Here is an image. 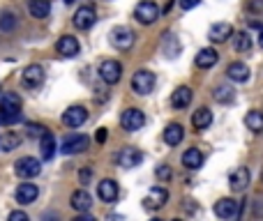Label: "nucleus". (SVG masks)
Masks as SVG:
<instances>
[{
  "instance_id": "33",
  "label": "nucleus",
  "mask_w": 263,
  "mask_h": 221,
  "mask_svg": "<svg viewBox=\"0 0 263 221\" xmlns=\"http://www.w3.org/2000/svg\"><path fill=\"white\" fill-rule=\"evenodd\" d=\"M14 26H16V16H14L12 12H3L0 14V30H14Z\"/></svg>"
},
{
  "instance_id": "3",
  "label": "nucleus",
  "mask_w": 263,
  "mask_h": 221,
  "mask_svg": "<svg viewBox=\"0 0 263 221\" xmlns=\"http://www.w3.org/2000/svg\"><path fill=\"white\" fill-rule=\"evenodd\" d=\"M132 87H134V92H138V95H150L152 87H155V74L148 72V69L136 72L132 78Z\"/></svg>"
},
{
  "instance_id": "9",
  "label": "nucleus",
  "mask_w": 263,
  "mask_h": 221,
  "mask_svg": "<svg viewBox=\"0 0 263 221\" xmlns=\"http://www.w3.org/2000/svg\"><path fill=\"white\" fill-rule=\"evenodd\" d=\"M86 120H88V110L83 108V106H69V108L63 113V122L72 129L81 127Z\"/></svg>"
},
{
  "instance_id": "20",
  "label": "nucleus",
  "mask_w": 263,
  "mask_h": 221,
  "mask_svg": "<svg viewBox=\"0 0 263 221\" xmlns=\"http://www.w3.org/2000/svg\"><path fill=\"white\" fill-rule=\"evenodd\" d=\"M217 60H219V55H217L215 49H201L196 53V67L198 69H210L217 64Z\"/></svg>"
},
{
  "instance_id": "26",
  "label": "nucleus",
  "mask_w": 263,
  "mask_h": 221,
  "mask_svg": "<svg viewBox=\"0 0 263 221\" xmlns=\"http://www.w3.org/2000/svg\"><path fill=\"white\" fill-rule=\"evenodd\" d=\"M28 9H30V14L35 18H46L51 12V3L49 0H30V3H28Z\"/></svg>"
},
{
  "instance_id": "35",
  "label": "nucleus",
  "mask_w": 263,
  "mask_h": 221,
  "mask_svg": "<svg viewBox=\"0 0 263 221\" xmlns=\"http://www.w3.org/2000/svg\"><path fill=\"white\" fill-rule=\"evenodd\" d=\"M44 131H46V129L42 127V124H39V127H37V124H28V134H30V136H39L42 138V134H44Z\"/></svg>"
},
{
  "instance_id": "16",
  "label": "nucleus",
  "mask_w": 263,
  "mask_h": 221,
  "mask_svg": "<svg viewBox=\"0 0 263 221\" xmlns=\"http://www.w3.org/2000/svg\"><path fill=\"white\" fill-rule=\"evenodd\" d=\"M37 193H39V189L35 187L32 182H23L16 187V201L21 203V205H28V203H32L37 198Z\"/></svg>"
},
{
  "instance_id": "37",
  "label": "nucleus",
  "mask_w": 263,
  "mask_h": 221,
  "mask_svg": "<svg viewBox=\"0 0 263 221\" xmlns=\"http://www.w3.org/2000/svg\"><path fill=\"white\" fill-rule=\"evenodd\" d=\"M198 3H201V0H180V5H183V9H194Z\"/></svg>"
},
{
  "instance_id": "18",
  "label": "nucleus",
  "mask_w": 263,
  "mask_h": 221,
  "mask_svg": "<svg viewBox=\"0 0 263 221\" xmlns=\"http://www.w3.org/2000/svg\"><path fill=\"white\" fill-rule=\"evenodd\" d=\"M97 193H99L102 201L113 203L118 198V182L115 180H102L99 187H97Z\"/></svg>"
},
{
  "instance_id": "40",
  "label": "nucleus",
  "mask_w": 263,
  "mask_h": 221,
  "mask_svg": "<svg viewBox=\"0 0 263 221\" xmlns=\"http://www.w3.org/2000/svg\"><path fill=\"white\" fill-rule=\"evenodd\" d=\"M258 44H261V49H263V28H258Z\"/></svg>"
},
{
  "instance_id": "29",
  "label": "nucleus",
  "mask_w": 263,
  "mask_h": 221,
  "mask_svg": "<svg viewBox=\"0 0 263 221\" xmlns=\"http://www.w3.org/2000/svg\"><path fill=\"white\" fill-rule=\"evenodd\" d=\"M245 124H247L252 131H261L263 129V113L261 110H249V113L245 115Z\"/></svg>"
},
{
  "instance_id": "5",
  "label": "nucleus",
  "mask_w": 263,
  "mask_h": 221,
  "mask_svg": "<svg viewBox=\"0 0 263 221\" xmlns=\"http://www.w3.org/2000/svg\"><path fill=\"white\" fill-rule=\"evenodd\" d=\"M14 170H16L18 178H35V175H39L42 164L35 157H21V159L14 164Z\"/></svg>"
},
{
  "instance_id": "8",
  "label": "nucleus",
  "mask_w": 263,
  "mask_h": 221,
  "mask_svg": "<svg viewBox=\"0 0 263 221\" xmlns=\"http://www.w3.org/2000/svg\"><path fill=\"white\" fill-rule=\"evenodd\" d=\"M111 44H113L115 49H120V51H127L129 46L134 44V32L129 30V28H125V26L113 28V30H111Z\"/></svg>"
},
{
  "instance_id": "21",
  "label": "nucleus",
  "mask_w": 263,
  "mask_h": 221,
  "mask_svg": "<svg viewBox=\"0 0 263 221\" xmlns=\"http://www.w3.org/2000/svg\"><path fill=\"white\" fill-rule=\"evenodd\" d=\"M192 124H194V129H198V131H203V129H208L212 124V110L210 108H198V110H194V115H192Z\"/></svg>"
},
{
  "instance_id": "15",
  "label": "nucleus",
  "mask_w": 263,
  "mask_h": 221,
  "mask_svg": "<svg viewBox=\"0 0 263 221\" xmlns=\"http://www.w3.org/2000/svg\"><path fill=\"white\" fill-rule=\"evenodd\" d=\"M58 53L63 55V58H74V55L78 53V41L76 37L72 35H65L58 39Z\"/></svg>"
},
{
  "instance_id": "10",
  "label": "nucleus",
  "mask_w": 263,
  "mask_h": 221,
  "mask_svg": "<svg viewBox=\"0 0 263 221\" xmlns=\"http://www.w3.org/2000/svg\"><path fill=\"white\" fill-rule=\"evenodd\" d=\"M166 201H169V191H166L164 187H152L150 193L143 198V205H146L148 210H159V207H164Z\"/></svg>"
},
{
  "instance_id": "1",
  "label": "nucleus",
  "mask_w": 263,
  "mask_h": 221,
  "mask_svg": "<svg viewBox=\"0 0 263 221\" xmlns=\"http://www.w3.org/2000/svg\"><path fill=\"white\" fill-rule=\"evenodd\" d=\"M21 120V97L16 92H5L0 99V122L14 124Z\"/></svg>"
},
{
  "instance_id": "22",
  "label": "nucleus",
  "mask_w": 263,
  "mask_h": 221,
  "mask_svg": "<svg viewBox=\"0 0 263 221\" xmlns=\"http://www.w3.org/2000/svg\"><path fill=\"white\" fill-rule=\"evenodd\" d=\"M189 101H192V90L187 85H180L178 90L171 95V106L173 108H187Z\"/></svg>"
},
{
  "instance_id": "28",
  "label": "nucleus",
  "mask_w": 263,
  "mask_h": 221,
  "mask_svg": "<svg viewBox=\"0 0 263 221\" xmlns=\"http://www.w3.org/2000/svg\"><path fill=\"white\" fill-rule=\"evenodd\" d=\"M18 145H21V136H18V134H3V136H0V150L12 152V150H16Z\"/></svg>"
},
{
  "instance_id": "41",
  "label": "nucleus",
  "mask_w": 263,
  "mask_h": 221,
  "mask_svg": "<svg viewBox=\"0 0 263 221\" xmlns=\"http://www.w3.org/2000/svg\"><path fill=\"white\" fill-rule=\"evenodd\" d=\"M171 7H173V0H169V3H166V7H164V12H166V14H169V12H171Z\"/></svg>"
},
{
  "instance_id": "42",
  "label": "nucleus",
  "mask_w": 263,
  "mask_h": 221,
  "mask_svg": "<svg viewBox=\"0 0 263 221\" xmlns=\"http://www.w3.org/2000/svg\"><path fill=\"white\" fill-rule=\"evenodd\" d=\"M65 3H74V0H65Z\"/></svg>"
},
{
  "instance_id": "2",
  "label": "nucleus",
  "mask_w": 263,
  "mask_h": 221,
  "mask_svg": "<svg viewBox=\"0 0 263 221\" xmlns=\"http://www.w3.org/2000/svg\"><path fill=\"white\" fill-rule=\"evenodd\" d=\"M134 16H136L138 23H155L157 18H159V7H157L152 0H141V3L136 5V9H134Z\"/></svg>"
},
{
  "instance_id": "17",
  "label": "nucleus",
  "mask_w": 263,
  "mask_h": 221,
  "mask_svg": "<svg viewBox=\"0 0 263 221\" xmlns=\"http://www.w3.org/2000/svg\"><path fill=\"white\" fill-rule=\"evenodd\" d=\"M249 184V170L247 168H235L229 178V187L233 191H245Z\"/></svg>"
},
{
  "instance_id": "24",
  "label": "nucleus",
  "mask_w": 263,
  "mask_h": 221,
  "mask_svg": "<svg viewBox=\"0 0 263 221\" xmlns=\"http://www.w3.org/2000/svg\"><path fill=\"white\" fill-rule=\"evenodd\" d=\"M90 205H92V198H90V193L88 191H74L72 193V207L76 212H88L90 210Z\"/></svg>"
},
{
  "instance_id": "27",
  "label": "nucleus",
  "mask_w": 263,
  "mask_h": 221,
  "mask_svg": "<svg viewBox=\"0 0 263 221\" xmlns=\"http://www.w3.org/2000/svg\"><path fill=\"white\" fill-rule=\"evenodd\" d=\"M183 136H185V129L180 127V124H169V127L164 129V141L169 143V145H178L180 141H183Z\"/></svg>"
},
{
  "instance_id": "14",
  "label": "nucleus",
  "mask_w": 263,
  "mask_h": 221,
  "mask_svg": "<svg viewBox=\"0 0 263 221\" xmlns=\"http://www.w3.org/2000/svg\"><path fill=\"white\" fill-rule=\"evenodd\" d=\"M141 161H143V154L138 150H134V147H125L118 154V164L123 166V168H134V166H138Z\"/></svg>"
},
{
  "instance_id": "13",
  "label": "nucleus",
  "mask_w": 263,
  "mask_h": 221,
  "mask_svg": "<svg viewBox=\"0 0 263 221\" xmlns=\"http://www.w3.org/2000/svg\"><path fill=\"white\" fill-rule=\"evenodd\" d=\"M208 37H210L212 41H226V39H231V37H233V26H231V23H224V21L212 23Z\"/></svg>"
},
{
  "instance_id": "6",
  "label": "nucleus",
  "mask_w": 263,
  "mask_h": 221,
  "mask_svg": "<svg viewBox=\"0 0 263 221\" xmlns=\"http://www.w3.org/2000/svg\"><path fill=\"white\" fill-rule=\"evenodd\" d=\"M90 145V138L86 134H76V136H69L63 141V154H76V152H86Z\"/></svg>"
},
{
  "instance_id": "38",
  "label": "nucleus",
  "mask_w": 263,
  "mask_h": 221,
  "mask_svg": "<svg viewBox=\"0 0 263 221\" xmlns=\"http://www.w3.org/2000/svg\"><path fill=\"white\" fill-rule=\"evenodd\" d=\"M88 180H90V170H88V168H83V170H81V182L86 184Z\"/></svg>"
},
{
  "instance_id": "7",
  "label": "nucleus",
  "mask_w": 263,
  "mask_h": 221,
  "mask_svg": "<svg viewBox=\"0 0 263 221\" xmlns=\"http://www.w3.org/2000/svg\"><path fill=\"white\" fill-rule=\"evenodd\" d=\"M120 124H123V129H127V131H136V129H141L143 124H146V115L138 108H127L120 115Z\"/></svg>"
},
{
  "instance_id": "19",
  "label": "nucleus",
  "mask_w": 263,
  "mask_h": 221,
  "mask_svg": "<svg viewBox=\"0 0 263 221\" xmlns=\"http://www.w3.org/2000/svg\"><path fill=\"white\" fill-rule=\"evenodd\" d=\"M235 210H238V203L233 198H221V201L215 203V214L219 219H231L235 214Z\"/></svg>"
},
{
  "instance_id": "4",
  "label": "nucleus",
  "mask_w": 263,
  "mask_h": 221,
  "mask_svg": "<svg viewBox=\"0 0 263 221\" xmlns=\"http://www.w3.org/2000/svg\"><path fill=\"white\" fill-rule=\"evenodd\" d=\"M99 76L104 83L113 85V83H118L120 76H123V64H120L118 60H104V62L99 64Z\"/></svg>"
},
{
  "instance_id": "25",
  "label": "nucleus",
  "mask_w": 263,
  "mask_h": 221,
  "mask_svg": "<svg viewBox=\"0 0 263 221\" xmlns=\"http://www.w3.org/2000/svg\"><path fill=\"white\" fill-rule=\"evenodd\" d=\"M183 164H185V168H192V170L201 168V164H203L201 150H196V147H189V150L183 154Z\"/></svg>"
},
{
  "instance_id": "12",
  "label": "nucleus",
  "mask_w": 263,
  "mask_h": 221,
  "mask_svg": "<svg viewBox=\"0 0 263 221\" xmlns=\"http://www.w3.org/2000/svg\"><path fill=\"white\" fill-rule=\"evenodd\" d=\"M21 78H23V85H28V87H37L42 81H44V69H42L39 64H28V67L23 69Z\"/></svg>"
},
{
  "instance_id": "36",
  "label": "nucleus",
  "mask_w": 263,
  "mask_h": 221,
  "mask_svg": "<svg viewBox=\"0 0 263 221\" xmlns=\"http://www.w3.org/2000/svg\"><path fill=\"white\" fill-rule=\"evenodd\" d=\"M9 221H28V214L26 212H21V210L9 212Z\"/></svg>"
},
{
  "instance_id": "23",
  "label": "nucleus",
  "mask_w": 263,
  "mask_h": 221,
  "mask_svg": "<svg viewBox=\"0 0 263 221\" xmlns=\"http://www.w3.org/2000/svg\"><path fill=\"white\" fill-rule=\"evenodd\" d=\"M226 76L235 83H245L249 78V67L242 64V62H231L229 69H226Z\"/></svg>"
},
{
  "instance_id": "32",
  "label": "nucleus",
  "mask_w": 263,
  "mask_h": 221,
  "mask_svg": "<svg viewBox=\"0 0 263 221\" xmlns=\"http://www.w3.org/2000/svg\"><path fill=\"white\" fill-rule=\"evenodd\" d=\"M215 99L219 101V104H231V101H233V90H231V87L219 85L215 90Z\"/></svg>"
},
{
  "instance_id": "31",
  "label": "nucleus",
  "mask_w": 263,
  "mask_h": 221,
  "mask_svg": "<svg viewBox=\"0 0 263 221\" xmlns=\"http://www.w3.org/2000/svg\"><path fill=\"white\" fill-rule=\"evenodd\" d=\"M233 46H235V51H238V53H247L249 46H252V39H249L247 32H238V35H235V39H233Z\"/></svg>"
},
{
  "instance_id": "11",
  "label": "nucleus",
  "mask_w": 263,
  "mask_h": 221,
  "mask_svg": "<svg viewBox=\"0 0 263 221\" xmlns=\"http://www.w3.org/2000/svg\"><path fill=\"white\" fill-rule=\"evenodd\" d=\"M97 21V14L92 7H81L76 9V14H74V26L78 28V30H88V28H92Z\"/></svg>"
},
{
  "instance_id": "30",
  "label": "nucleus",
  "mask_w": 263,
  "mask_h": 221,
  "mask_svg": "<svg viewBox=\"0 0 263 221\" xmlns=\"http://www.w3.org/2000/svg\"><path fill=\"white\" fill-rule=\"evenodd\" d=\"M39 147H42V157H44V159H51V157H53V152H55V141H53V136H51L49 131L42 134Z\"/></svg>"
},
{
  "instance_id": "39",
  "label": "nucleus",
  "mask_w": 263,
  "mask_h": 221,
  "mask_svg": "<svg viewBox=\"0 0 263 221\" xmlns=\"http://www.w3.org/2000/svg\"><path fill=\"white\" fill-rule=\"evenodd\" d=\"M97 141H99V143L106 141V131H104V129H99V131H97Z\"/></svg>"
},
{
  "instance_id": "34",
  "label": "nucleus",
  "mask_w": 263,
  "mask_h": 221,
  "mask_svg": "<svg viewBox=\"0 0 263 221\" xmlns=\"http://www.w3.org/2000/svg\"><path fill=\"white\" fill-rule=\"evenodd\" d=\"M155 173H157V180H161V182H166V180H171V175H173V173H171V168H169V166H166V164H159V166H157V170H155Z\"/></svg>"
}]
</instances>
